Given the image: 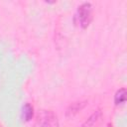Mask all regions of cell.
I'll use <instances>...</instances> for the list:
<instances>
[{
  "instance_id": "cell-1",
  "label": "cell",
  "mask_w": 127,
  "mask_h": 127,
  "mask_svg": "<svg viewBox=\"0 0 127 127\" xmlns=\"http://www.w3.org/2000/svg\"><path fill=\"white\" fill-rule=\"evenodd\" d=\"M59 118L53 110L41 109L35 117L34 127H59Z\"/></svg>"
},
{
  "instance_id": "cell-2",
  "label": "cell",
  "mask_w": 127,
  "mask_h": 127,
  "mask_svg": "<svg viewBox=\"0 0 127 127\" xmlns=\"http://www.w3.org/2000/svg\"><path fill=\"white\" fill-rule=\"evenodd\" d=\"M92 5L89 2H84L77 7L76 13L74 15L75 24H77L81 29H86L92 21Z\"/></svg>"
},
{
  "instance_id": "cell-3",
  "label": "cell",
  "mask_w": 127,
  "mask_h": 127,
  "mask_svg": "<svg viewBox=\"0 0 127 127\" xmlns=\"http://www.w3.org/2000/svg\"><path fill=\"white\" fill-rule=\"evenodd\" d=\"M87 104V101L86 100H83V101H75V102H72L70 103L67 108L65 109V113H64V116L66 119H72L77 113H79Z\"/></svg>"
},
{
  "instance_id": "cell-4",
  "label": "cell",
  "mask_w": 127,
  "mask_h": 127,
  "mask_svg": "<svg viewBox=\"0 0 127 127\" xmlns=\"http://www.w3.org/2000/svg\"><path fill=\"white\" fill-rule=\"evenodd\" d=\"M101 118H102L101 109H96L79 127H97Z\"/></svg>"
},
{
  "instance_id": "cell-5",
  "label": "cell",
  "mask_w": 127,
  "mask_h": 127,
  "mask_svg": "<svg viewBox=\"0 0 127 127\" xmlns=\"http://www.w3.org/2000/svg\"><path fill=\"white\" fill-rule=\"evenodd\" d=\"M35 112H34V107L31 103H25L22 107V111H21V116L22 119L25 122H29L34 118Z\"/></svg>"
},
{
  "instance_id": "cell-6",
  "label": "cell",
  "mask_w": 127,
  "mask_h": 127,
  "mask_svg": "<svg viewBox=\"0 0 127 127\" xmlns=\"http://www.w3.org/2000/svg\"><path fill=\"white\" fill-rule=\"evenodd\" d=\"M126 101V88L125 87H122V88H119L115 94H114V103L115 105H121L123 103H125Z\"/></svg>"
},
{
  "instance_id": "cell-7",
  "label": "cell",
  "mask_w": 127,
  "mask_h": 127,
  "mask_svg": "<svg viewBox=\"0 0 127 127\" xmlns=\"http://www.w3.org/2000/svg\"><path fill=\"white\" fill-rule=\"evenodd\" d=\"M107 127H112V125H111V124H110V123H109V124H108V125H107Z\"/></svg>"
}]
</instances>
